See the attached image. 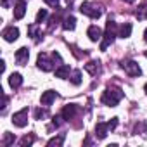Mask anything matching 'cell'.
<instances>
[{
    "label": "cell",
    "mask_w": 147,
    "mask_h": 147,
    "mask_svg": "<svg viewBox=\"0 0 147 147\" xmlns=\"http://www.w3.org/2000/svg\"><path fill=\"white\" fill-rule=\"evenodd\" d=\"M144 16H147V7H145V5H140V7H138V11H137V18H138V19H142Z\"/></svg>",
    "instance_id": "26"
},
{
    "label": "cell",
    "mask_w": 147,
    "mask_h": 147,
    "mask_svg": "<svg viewBox=\"0 0 147 147\" xmlns=\"http://www.w3.org/2000/svg\"><path fill=\"white\" fill-rule=\"evenodd\" d=\"M76 113H78V106H76V104H67V106H64L62 111H61V114H62V118H64L66 121L73 119V118L76 116Z\"/></svg>",
    "instance_id": "8"
},
{
    "label": "cell",
    "mask_w": 147,
    "mask_h": 147,
    "mask_svg": "<svg viewBox=\"0 0 147 147\" xmlns=\"http://www.w3.org/2000/svg\"><path fill=\"white\" fill-rule=\"evenodd\" d=\"M36 66H38V69H42V71H52L54 66H55V62H54V59H49L47 54L40 52L38 57H36Z\"/></svg>",
    "instance_id": "4"
},
{
    "label": "cell",
    "mask_w": 147,
    "mask_h": 147,
    "mask_svg": "<svg viewBox=\"0 0 147 147\" xmlns=\"http://www.w3.org/2000/svg\"><path fill=\"white\" fill-rule=\"evenodd\" d=\"M87 35H88V38L92 40V42H99V40H102V30L99 28V26H95V24H92L88 30H87Z\"/></svg>",
    "instance_id": "10"
},
{
    "label": "cell",
    "mask_w": 147,
    "mask_h": 147,
    "mask_svg": "<svg viewBox=\"0 0 147 147\" xmlns=\"http://www.w3.org/2000/svg\"><path fill=\"white\" fill-rule=\"evenodd\" d=\"M144 90H145V94H147V83H145V87H144Z\"/></svg>",
    "instance_id": "34"
},
{
    "label": "cell",
    "mask_w": 147,
    "mask_h": 147,
    "mask_svg": "<svg viewBox=\"0 0 147 147\" xmlns=\"http://www.w3.org/2000/svg\"><path fill=\"white\" fill-rule=\"evenodd\" d=\"M47 116H49V111H47V109H40V107H38V109L35 111V118H36V119H42V118H47Z\"/></svg>",
    "instance_id": "25"
},
{
    "label": "cell",
    "mask_w": 147,
    "mask_h": 147,
    "mask_svg": "<svg viewBox=\"0 0 147 147\" xmlns=\"http://www.w3.org/2000/svg\"><path fill=\"white\" fill-rule=\"evenodd\" d=\"M2 144H4L5 147H9L11 144H14V135L9 133V131H5V133H4V142H2Z\"/></svg>",
    "instance_id": "24"
},
{
    "label": "cell",
    "mask_w": 147,
    "mask_h": 147,
    "mask_svg": "<svg viewBox=\"0 0 147 147\" xmlns=\"http://www.w3.org/2000/svg\"><path fill=\"white\" fill-rule=\"evenodd\" d=\"M43 2H45L47 5L54 7V9H59V0H43Z\"/></svg>",
    "instance_id": "27"
},
{
    "label": "cell",
    "mask_w": 147,
    "mask_h": 147,
    "mask_svg": "<svg viewBox=\"0 0 147 147\" xmlns=\"http://www.w3.org/2000/svg\"><path fill=\"white\" fill-rule=\"evenodd\" d=\"M9 85L12 88H19L23 85V76L19 75V73H12V75L9 76Z\"/></svg>",
    "instance_id": "17"
},
{
    "label": "cell",
    "mask_w": 147,
    "mask_h": 147,
    "mask_svg": "<svg viewBox=\"0 0 147 147\" xmlns=\"http://www.w3.org/2000/svg\"><path fill=\"white\" fill-rule=\"evenodd\" d=\"M144 40L147 42V28H145V31H144Z\"/></svg>",
    "instance_id": "32"
},
{
    "label": "cell",
    "mask_w": 147,
    "mask_h": 147,
    "mask_svg": "<svg viewBox=\"0 0 147 147\" xmlns=\"http://www.w3.org/2000/svg\"><path fill=\"white\" fill-rule=\"evenodd\" d=\"M121 99H123V92H121L119 88H107V90L102 92V97H100L102 104H106V106H109V107L118 106V102H119Z\"/></svg>",
    "instance_id": "2"
},
{
    "label": "cell",
    "mask_w": 147,
    "mask_h": 147,
    "mask_svg": "<svg viewBox=\"0 0 147 147\" xmlns=\"http://www.w3.org/2000/svg\"><path fill=\"white\" fill-rule=\"evenodd\" d=\"M55 99H57V92H55V90H47V92H43V94H42L40 102H42L43 106H50Z\"/></svg>",
    "instance_id": "11"
},
{
    "label": "cell",
    "mask_w": 147,
    "mask_h": 147,
    "mask_svg": "<svg viewBox=\"0 0 147 147\" xmlns=\"http://www.w3.org/2000/svg\"><path fill=\"white\" fill-rule=\"evenodd\" d=\"M80 12L85 14V16H88V18H92V19H99V18L102 16L100 7L95 5V4H92V2H83V4L80 5Z\"/></svg>",
    "instance_id": "3"
},
{
    "label": "cell",
    "mask_w": 147,
    "mask_h": 147,
    "mask_svg": "<svg viewBox=\"0 0 147 147\" xmlns=\"http://www.w3.org/2000/svg\"><path fill=\"white\" fill-rule=\"evenodd\" d=\"M121 67L126 71L128 76H140L142 75V69H140L138 62H135V61H123L121 62Z\"/></svg>",
    "instance_id": "6"
},
{
    "label": "cell",
    "mask_w": 147,
    "mask_h": 147,
    "mask_svg": "<svg viewBox=\"0 0 147 147\" xmlns=\"http://www.w3.org/2000/svg\"><path fill=\"white\" fill-rule=\"evenodd\" d=\"M2 5L4 7H9V0H2Z\"/></svg>",
    "instance_id": "31"
},
{
    "label": "cell",
    "mask_w": 147,
    "mask_h": 147,
    "mask_svg": "<svg viewBox=\"0 0 147 147\" xmlns=\"http://www.w3.org/2000/svg\"><path fill=\"white\" fill-rule=\"evenodd\" d=\"M62 144H64V135L54 137V138H50V140L47 142V145H49V147H52V145H62Z\"/></svg>",
    "instance_id": "22"
},
{
    "label": "cell",
    "mask_w": 147,
    "mask_h": 147,
    "mask_svg": "<svg viewBox=\"0 0 147 147\" xmlns=\"http://www.w3.org/2000/svg\"><path fill=\"white\" fill-rule=\"evenodd\" d=\"M123 2H126V4H133L135 0H123Z\"/></svg>",
    "instance_id": "33"
},
{
    "label": "cell",
    "mask_w": 147,
    "mask_h": 147,
    "mask_svg": "<svg viewBox=\"0 0 147 147\" xmlns=\"http://www.w3.org/2000/svg\"><path fill=\"white\" fill-rule=\"evenodd\" d=\"M28 33H30V36H31L36 43L42 40V38H40V36H42V33L38 31V24H36V23H35V24H31V26H28Z\"/></svg>",
    "instance_id": "19"
},
{
    "label": "cell",
    "mask_w": 147,
    "mask_h": 147,
    "mask_svg": "<svg viewBox=\"0 0 147 147\" xmlns=\"http://www.w3.org/2000/svg\"><path fill=\"white\" fill-rule=\"evenodd\" d=\"M145 57H147V50H145Z\"/></svg>",
    "instance_id": "35"
},
{
    "label": "cell",
    "mask_w": 147,
    "mask_h": 147,
    "mask_svg": "<svg viewBox=\"0 0 147 147\" xmlns=\"http://www.w3.org/2000/svg\"><path fill=\"white\" fill-rule=\"evenodd\" d=\"M33 142H35V135H33V133H30V135H24V137L21 138L19 145H21V147H28V145H31Z\"/></svg>",
    "instance_id": "21"
},
{
    "label": "cell",
    "mask_w": 147,
    "mask_h": 147,
    "mask_svg": "<svg viewBox=\"0 0 147 147\" xmlns=\"http://www.w3.org/2000/svg\"><path fill=\"white\" fill-rule=\"evenodd\" d=\"M69 71H71V69H69L67 64H59V67L55 69V76L66 80V78H69Z\"/></svg>",
    "instance_id": "16"
},
{
    "label": "cell",
    "mask_w": 147,
    "mask_h": 147,
    "mask_svg": "<svg viewBox=\"0 0 147 147\" xmlns=\"http://www.w3.org/2000/svg\"><path fill=\"white\" fill-rule=\"evenodd\" d=\"M107 126H109V130H114L118 126V118H111V121H107Z\"/></svg>",
    "instance_id": "29"
},
{
    "label": "cell",
    "mask_w": 147,
    "mask_h": 147,
    "mask_svg": "<svg viewBox=\"0 0 147 147\" xmlns=\"http://www.w3.org/2000/svg\"><path fill=\"white\" fill-rule=\"evenodd\" d=\"M85 69L90 73L92 76H95V75H99V73H100V62L99 61H90L88 64H85Z\"/></svg>",
    "instance_id": "15"
},
{
    "label": "cell",
    "mask_w": 147,
    "mask_h": 147,
    "mask_svg": "<svg viewBox=\"0 0 147 147\" xmlns=\"http://www.w3.org/2000/svg\"><path fill=\"white\" fill-rule=\"evenodd\" d=\"M28 59H30V50H28V47L18 49V52H16V62H18L19 66H24V64L28 62Z\"/></svg>",
    "instance_id": "9"
},
{
    "label": "cell",
    "mask_w": 147,
    "mask_h": 147,
    "mask_svg": "<svg viewBox=\"0 0 147 147\" xmlns=\"http://www.w3.org/2000/svg\"><path fill=\"white\" fill-rule=\"evenodd\" d=\"M107 131H109V126H107V123H97L95 125V137L99 138V140H102V138H106L107 137Z\"/></svg>",
    "instance_id": "13"
},
{
    "label": "cell",
    "mask_w": 147,
    "mask_h": 147,
    "mask_svg": "<svg viewBox=\"0 0 147 147\" xmlns=\"http://www.w3.org/2000/svg\"><path fill=\"white\" fill-rule=\"evenodd\" d=\"M61 119H64V118H62V114H61V116H54V119H52V123H54V126H55V128L62 125V121H61Z\"/></svg>",
    "instance_id": "28"
},
{
    "label": "cell",
    "mask_w": 147,
    "mask_h": 147,
    "mask_svg": "<svg viewBox=\"0 0 147 147\" xmlns=\"http://www.w3.org/2000/svg\"><path fill=\"white\" fill-rule=\"evenodd\" d=\"M50 57L54 59V62H59V64H61V61H62V59H61V54H59V52H55V50L52 52V55H50Z\"/></svg>",
    "instance_id": "30"
},
{
    "label": "cell",
    "mask_w": 147,
    "mask_h": 147,
    "mask_svg": "<svg viewBox=\"0 0 147 147\" xmlns=\"http://www.w3.org/2000/svg\"><path fill=\"white\" fill-rule=\"evenodd\" d=\"M118 36V24L109 18L107 24H106V31L102 35V42H100V50H106L109 45H113V42L116 40Z\"/></svg>",
    "instance_id": "1"
},
{
    "label": "cell",
    "mask_w": 147,
    "mask_h": 147,
    "mask_svg": "<svg viewBox=\"0 0 147 147\" xmlns=\"http://www.w3.org/2000/svg\"><path fill=\"white\" fill-rule=\"evenodd\" d=\"M2 36L5 42H16L19 38V30L16 26H7L4 31H2Z\"/></svg>",
    "instance_id": "7"
},
{
    "label": "cell",
    "mask_w": 147,
    "mask_h": 147,
    "mask_svg": "<svg viewBox=\"0 0 147 147\" xmlns=\"http://www.w3.org/2000/svg\"><path fill=\"white\" fill-rule=\"evenodd\" d=\"M69 80H71L73 85H80V83H82V71H80V69H75V71L71 73Z\"/></svg>",
    "instance_id": "20"
},
{
    "label": "cell",
    "mask_w": 147,
    "mask_h": 147,
    "mask_svg": "<svg viewBox=\"0 0 147 147\" xmlns=\"http://www.w3.org/2000/svg\"><path fill=\"white\" fill-rule=\"evenodd\" d=\"M131 30H133V26L130 24V23H125V24H121L119 26V30H118V36L119 38H130V35H131Z\"/></svg>",
    "instance_id": "14"
},
{
    "label": "cell",
    "mask_w": 147,
    "mask_h": 147,
    "mask_svg": "<svg viewBox=\"0 0 147 147\" xmlns=\"http://www.w3.org/2000/svg\"><path fill=\"white\" fill-rule=\"evenodd\" d=\"M26 14V2L24 0H18L16 5H14V18L16 19H23Z\"/></svg>",
    "instance_id": "12"
},
{
    "label": "cell",
    "mask_w": 147,
    "mask_h": 147,
    "mask_svg": "<svg viewBox=\"0 0 147 147\" xmlns=\"http://www.w3.org/2000/svg\"><path fill=\"white\" fill-rule=\"evenodd\" d=\"M47 16H49V12H47V9H42V11H38V14H36V24H40V23H43L45 19H47Z\"/></svg>",
    "instance_id": "23"
},
{
    "label": "cell",
    "mask_w": 147,
    "mask_h": 147,
    "mask_svg": "<svg viewBox=\"0 0 147 147\" xmlns=\"http://www.w3.org/2000/svg\"><path fill=\"white\" fill-rule=\"evenodd\" d=\"M62 28L67 30V31H73V30H75V28H76V19H75V16H67V18H64Z\"/></svg>",
    "instance_id": "18"
},
{
    "label": "cell",
    "mask_w": 147,
    "mask_h": 147,
    "mask_svg": "<svg viewBox=\"0 0 147 147\" xmlns=\"http://www.w3.org/2000/svg\"><path fill=\"white\" fill-rule=\"evenodd\" d=\"M12 123H14V126H18V128H24V126L28 125V107H23L21 111L14 113V114H12Z\"/></svg>",
    "instance_id": "5"
}]
</instances>
